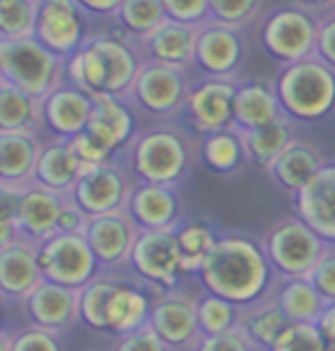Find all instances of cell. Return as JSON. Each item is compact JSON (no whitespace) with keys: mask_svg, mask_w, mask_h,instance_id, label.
<instances>
[{"mask_svg":"<svg viewBox=\"0 0 335 351\" xmlns=\"http://www.w3.org/2000/svg\"><path fill=\"white\" fill-rule=\"evenodd\" d=\"M271 271L264 249L242 235H219L199 269V278L210 294L240 308H251L267 297Z\"/></svg>","mask_w":335,"mask_h":351,"instance_id":"6da1fadb","label":"cell"},{"mask_svg":"<svg viewBox=\"0 0 335 351\" xmlns=\"http://www.w3.org/2000/svg\"><path fill=\"white\" fill-rule=\"evenodd\" d=\"M274 85L283 114L292 121H322L335 108V69L317 55L285 64Z\"/></svg>","mask_w":335,"mask_h":351,"instance_id":"7a4b0ae2","label":"cell"},{"mask_svg":"<svg viewBox=\"0 0 335 351\" xmlns=\"http://www.w3.org/2000/svg\"><path fill=\"white\" fill-rule=\"evenodd\" d=\"M128 162L142 182L176 187L192 167V144L176 128H151L132 137Z\"/></svg>","mask_w":335,"mask_h":351,"instance_id":"3957f363","label":"cell"},{"mask_svg":"<svg viewBox=\"0 0 335 351\" xmlns=\"http://www.w3.org/2000/svg\"><path fill=\"white\" fill-rule=\"evenodd\" d=\"M0 71L3 80L41 101L66 80V60L48 51L37 37L0 39Z\"/></svg>","mask_w":335,"mask_h":351,"instance_id":"277c9868","label":"cell"},{"mask_svg":"<svg viewBox=\"0 0 335 351\" xmlns=\"http://www.w3.org/2000/svg\"><path fill=\"white\" fill-rule=\"evenodd\" d=\"M262 249L269 265L283 278L308 276V271L319 263V258L329 251L322 237L297 215L271 226L269 233L264 235Z\"/></svg>","mask_w":335,"mask_h":351,"instance_id":"5b68a950","label":"cell"},{"mask_svg":"<svg viewBox=\"0 0 335 351\" xmlns=\"http://www.w3.org/2000/svg\"><path fill=\"white\" fill-rule=\"evenodd\" d=\"M319 19L303 5L276 10L262 25V48L281 64L315 58Z\"/></svg>","mask_w":335,"mask_h":351,"instance_id":"8992f818","label":"cell"},{"mask_svg":"<svg viewBox=\"0 0 335 351\" xmlns=\"http://www.w3.org/2000/svg\"><path fill=\"white\" fill-rule=\"evenodd\" d=\"M39 269L44 280L80 290L99 271L92 247L85 233H53L37 247Z\"/></svg>","mask_w":335,"mask_h":351,"instance_id":"52a82bcc","label":"cell"},{"mask_svg":"<svg viewBox=\"0 0 335 351\" xmlns=\"http://www.w3.org/2000/svg\"><path fill=\"white\" fill-rule=\"evenodd\" d=\"M190 89L192 85L187 69L144 60L125 101H132L149 114L171 117L185 108Z\"/></svg>","mask_w":335,"mask_h":351,"instance_id":"ba28073f","label":"cell"},{"mask_svg":"<svg viewBox=\"0 0 335 351\" xmlns=\"http://www.w3.org/2000/svg\"><path fill=\"white\" fill-rule=\"evenodd\" d=\"M87 16L78 0H39L34 37L66 60L89 39Z\"/></svg>","mask_w":335,"mask_h":351,"instance_id":"9c48e42d","label":"cell"},{"mask_svg":"<svg viewBox=\"0 0 335 351\" xmlns=\"http://www.w3.org/2000/svg\"><path fill=\"white\" fill-rule=\"evenodd\" d=\"M128 261L139 276L153 285L173 287L185 274L173 228L139 230Z\"/></svg>","mask_w":335,"mask_h":351,"instance_id":"30bf717a","label":"cell"},{"mask_svg":"<svg viewBox=\"0 0 335 351\" xmlns=\"http://www.w3.org/2000/svg\"><path fill=\"white\" fill-rule=\"evenodd\" d=\"M130 192L132 187L125 173L114 162H106L82 169L69 196L87 217H96L125 210Z\"/></svg>","mask_w":335,"mask_h":351,"instance_id":"8fae6325","label":"cell"},{"mask_svg":"<svg viewBox=\"0 0 335 351\" xmlns=\"http://www.w3.org/2000/svg\"><path fill=\"white\" fill-rule=\"evenodd\" d=\"M244 62V37L240 27L219 23L208 19L199 25L197 37V55L194 64L210 78H228L233 80L237 69Z\"/></svg>","mask_w":335,"mask_h":351,"instance_id":"7c38bea8","label":"cell"},{"mask_svg":"<svg viewBox=\"0 0 335 351\" xmlns=\"http://www.w3.org/2000/svg\"><path fill=\"white\" fill-rule=\"evenodd\" d=\"M237 82L228 78H208L192 85L185 101V112L192 128L201 135L226 130L233 125V101Z\"/></svg>","mask_w":335,"mask_h":351,"instance_id":"4fadbf2b","label":"cell"},{"mask_svg":"<svg viewBox=\"0 0 335 351\" xmlns=\"http://www.w3.org/2000/svg\"><path fill=\"white\" fill-rule=\"evenodd\" d=\"M197 304L199 301L185 297L180 292L164 294L151 306L149 326L169 349L197 347L203 338L199 326Z\"/></svg>","mask_w":335,"mask_h":351,"instance_id":"5bb4252c","label":"cell"},{"mask_svg":"<svg viewBox=\"0 0 335 351\" xmlns=\"http://www.w3.org/2000/svg\"><path fill=\"white\" fill-rule=\"evenodd\" d=\"M92 108L94 96L64 80L39 101V123H44L55 139H71L87 128Z\"/></svg>","mask_w":335,"mask_h":351,"instance_id":"9a60e30c","label":"cell"},{"mask_svg":"<svg viewBox=\"0 0 335 351\" xmlns=\"http://www.w3.org/2000/svg\"><path fill=\"white\" fill-rule=\"evenodd\" d=\"M295 215L315 230L326 244H335V162H324L319 171L295 192Z\"/></svg>","mask_w":335,"mask_h":351,"instance_id":"2e32d148","label":"cell"},{"mask_svg":"<svg viewBox=\"0 0 335 351\" xmlns=\"http://www.w3.org/2000/svg\"><path fill=\"white\" fill-rule=\"evenodd\" d=\"M197 37L199 25L180 23V21L164 19L156 30L135 39L144 60L160 62L178 69H190L197 55Z\"/></svg>","mask_w":335,"mask_h":351,"instance_id":"e0dca14e","label":"cell"},{"mask_svg":"<svg viewBox=\"0 0 335 351\" xmlns=\"http://www.w3.org/2000/svg\"><path fill=\"white\" fill-rule=\"evenodd\" d=\"M139 233L137 223L125 210L89 217L85 237L101 265H116L130 258V249Z\"/></svg>","mask_w":335,"mask_h":351,"instance_id":"ac0fdd59","label":"cell"},{"mask_svg":"<svg viewBox=\"0 0 335 351\" xmlns=\"http://www.w3.org/2000/svg\"><path fill=\"white\" fill-rule=\"evenodd\" d=\"M85 132L112 156H116L135 137V117H132L128 101L112 94L94 96L92 117H89Z\"/></svg>","mask_w":335,"mask_h":351,"instance_id":"d6986e66","label":"cell"},{"mask_svg":"<svg viewBox=\"0 0 335 351\" xmlns=\"http://www.w3.org/2000/svg\"><path fill=\"white\" fill-rule=\"evenodd\" d=\"M125 213L132 217L139 230L176 228L180 217V201L171 185L139 182L132 187Z\"/></svg>","mask_w":335,"mask_h":351,"instance_id":"ffe728a7","label":"cell"},{"mask_svg":"<svg viewBox=\"0 0 335 351\" xmlns=\"http://www.w3.org/2000/svg\"><path fill=\"white\" fill-rule=\"evenodd\" d=\"M66 194L53 192L48 187H41L37 182L27 185L21 194L18 203V230L21 237L32 242L48 240L58 230V219L64 206Z\"/></svg>","mask_w":335,"mask_h":351,"instance_id":"44dd1931","label":"cell"},{"mask_svg":"<svg viewBox=\"0 0 335 351\" xmlns=\"http://www.w3.org/2000/svg\"><path fill=\"white\" fill-rule=\"evenodd\" d=\"M78 299H80V290L51 283V280H41L25 297V306L32 322L39 328L60 331V328L71 324L75 315L80 313Z\"/></svg>","mask_w":335,"mask_h":351,"instance_id":"7402d4cb","label":"cell"},{"mask_svg":"<svg viewBox=\"0 0 335 351\" xmlns=\"http://www.w3.org/2000/svg\"><path fill=\"white\" fill-rule=\"evenodd\" d=\"M96 51L101 53L103 64L108 71V94L128 98L144 58L128 39H119L112 34H94L87 39Z\"/></svg>","mask_w":335,"mask_h":351,"instance_id":"603a6c76","label":"cell"},{"mask_svg":"<svg viewBox=\"0 0 335 351\" xmlns=\"http://www.w3.org/2000/svg\"><path fill=\"white\" fill-rule=\"evenodd\" d=\"M283 117L276 85L267 80H249L237 85L233 101V125L235 130H256Z\"/></svg>","mask_w":335,"mask_h":351,"instance_id":"cb8c5ba5","label":"cell"},{"mask_svg":"<svg viewBox=\"0 0 335 351\" xmlns=\"http://www.w3.org/2000/svg\"><path fill=\"white\" fill-rule=\"evenodd\" d=\"M41 280L44 276L32 240L18 237L10 247L0 249V292L12 297H27Z\"/></svg>","mask_w":335,"mask_h":351,"instance_id":"d4e9b609","label":"cell"},{"mask_svg":"<svg viewBox=\"0 0 335 351\" xmlns=\"http://www.w3.org/2000/svg\"><path fill=\"white\" fill-rule=\"evenodd\" d=\"M41 144L34 130L0 132V182L27 187L34 182V167Z\"/></svg>","mask_w":335,"mask_h":351,"instance_id":"484cf974","label":"cell"},{"mask_svg":"<svg viewBox=\"0 0 335 351\" xmlns=\"http://www.w3.org/2000/svg\"><path fill=\"white\" fill-rule=\"evenodd\" d=\"M80 173L82 165L69 146V139H53L51 144L41 146L37 167H34V182L37 185L60 194H69L75 180L80 178Z\"/></svg>","mask_w":335,"mask_h":351,"instance_id":"4316f807","label":"cell"},{"mask_svg":"<svg viewBox=\"0 0 335 351\" xmlns=\"http://www.w3.org/2000/svg\"><path fill=\"white\" fill-rule=\"evenodd\" d=\"M324 165V158L319 156V151L312 149L310 144H303L295 139L281 156L274 158L271 162L264 167L271 180L276 185H281L288 192H299L312 176L319 171V167Z\"/></svg>","mask_w":335,"mask_h":351,"instance_id":"83f0119b","label":"cell"},{"mask_svg":"<svg viewBox=\"0 0 335 351\" xmlns=\"http://www.w3.org/2000/svg\"><path fill=\"white\" fill-rule=\"evenodd\" d=\"M242 137L244 153L251 162L267 167L271 160L278 158L288 146L295 142V121L290 117H278L262 128L256 130H237Z\"/></svg>","mask_w":335,"mask_h":351,"instance_id":"f1b7e54d","label":"cell"},{"mask_svg":"<svg viewBox=\"0 0 335 351\" xmlns=\"http://www.w3.org/2000/svg\"><path fill=\"white\" fill-rule=\"evenodd\" d=\"M151 306L153 304L142 290L119 283L108 306V331L125 335L146 326L151 317Z\"/></svg>","mask_w":335,"mask_h":351,"instance_id":"f546056e","label":"cell"},{"mask_svg":"<svg viewBox=\"0 0 335 351\" xmlns=\"http://www.w3.org/2000/svg\"><path fill=\"white\" fill-rule=\"evenodd\" d=\"M276 304L288 315L290 322H310L315 324L322 315L326 301L306 276L285 278L276 290Z\"/></svg>","mask_w":335,"mask_h":351,"instance_id":"4dcf8cb0","label":"cell"},{"mask_svg":"<svg viewBox=\"0 0 335 351\" xmlns=\"http://www.w3.org/2000/svg\"><path fill=\"white\" fill-rule=\"evenodd\" d=\"M39 123V101L7 80H0V132H25Z\"/></svg>","mask_w":335,"mask_h":351,"instance_id":"1f68e13d","label":"cell"},{"mask_svg":"<svg viewBox=\"0 0 335 351\" xmlns=\"http://www.w3.org/2000/svg\"><path fill=\"white\" fill-rule=\"evenodd\" d=\"M201 160L206 162L208 169L219 176L235 173L242 167L244 160H247L240 132L235 128H226L219 132H210V135H203Z\"/></svg>","mask_w":335,"mask_h":351,"instance_id":"d6a6232c","label":"cell"},{"mask_svg":"<svg viewBox=\"0 0 335 351\" xmlns=\"http://www.w3.org/2000/svg\"><path fill=\"white\" fill-rule=\"evenodd\" d=\"M176 242L180 251V263L185 274H199L201 265L210 254L214 242L219 240L217 230L203 219H187L180 221L176 228Z\"/></svg>","mask_w":335,"mask_h":351,"instance_id":"836d02e7","label":"cell"},{"mask_svg":"<svg viewBox=\"0 0 335 351\" xmlns=\"http://www.w3.org/2000/svg\"><path fill=\"white\" fill-rule=\"evenodd\" d=\"M66 82L82 89L89 96L108 94V71L96 48L85 41L71 58H66Z\"/></svg>","mask_w":335,"mask_h":351,"instance_id":"e575fe53","label":"cell"},{"mask_svg":"<svg viewBox=\"0 0 335 351\" xmlns=\"http://www.w3.org/2000/svg\"><path fill=\"white\" fill-rule=\"evenodd\" d=\"M242 326L258 347L267 351L274 345V340L278 335L290 326V319H288V315L278 308L276 299H271L269 304H256L251 308H244Z\"/></svg>","mask_w":335,"mask_h":351,"instance_id":"d590c367","label":"cell"},{"mask_svg":"<svg viewBox=\"0 0 335 351\" xmlns=\"http://www.w3.org/2000/svg\"><path fill=\"white\" fill-rule=\"evenodd\" d=\"M114 19L130 39H142L169 16L162 0H123Z\"/></svg>","mask_w":335,"mask_h":351,"instance_id":"8d00e7d4","label":"cell"},{"mask_svg":"<svg viewBox=\"0 0 335 351\" xmlns=\"http://www.w3.org/2000/svg\"><path fill=\"white\" fill-rule=\"evenodd\" d=\"M242 311L244 308L230 304V301L208 292L203 299H199L197 313H199V326L203 335H217L226 333L230 328L242 324Z\"/></svg>","mask_w":335,"mask_h":351,"instance_id":"74e56055","label":"cell"},{"mask_svg":"<svg viewBox=\"0 0 335 351\" xmlns=\"http://www.w3.org/2000/svg\"><path fill=\"white\" fill-rule=\"evenodd\" d=\"M116 285L119 283H114V280L96 278L89 280L85 287H80L78 311L87 326L99 328V331H106L108 328V306Z\"/></svg>","mask_w":335,"mask_h":351,"instance_id":"f35d334b","label":"cell"},{"mask_svg":"<svg viewBox=\"0 0 335 351\" xmlns=\"http://www.w3.org/2000/svg\"><path fill=\"white\" fill-rule=\"evenodd\" d=\"M39 0H0V39L34 37Z\"/></svg>","mask_w":335,"mask_h":351,"instance_id":"ab89813d","label":"cell"},{"mask_svg":"<svg viewBox=\"0 0 335 351\" xmlns=\"http://www.w3.org/2000/svg\"><path fill=\"white\" fill-rule=\"evenodd\" d=\"M267 351H326V342L317 324L290 322V326L278 335Z\"/></svg>","mask_w":335,"mask_h":351,"instance_id":"60d3db41","label":"cell"},{"mask_svg":"<svg viewBox=\"0 0 335 351\" xmlns=\"http://www.w3.org/2000/svg\"><path fill=\"white\" fill-rule=\"evenodd\" d=\"M262 0H210V19L219 23L242 27L260 10Z\"/></svg>","mask_w":335,"mask_h":351,"instance_id":"b9f144b4","label":"cell"},{"mask_svg":"<svg viewBox=\"0 0 335 351\" xmlns=\"http://www.w3.org/2000/svg\"><path fill=\"white\" fill-rule=\"evenodd\" d=\"M194 351H260V347L249 338L244 326H235L226 333L217 335H203Z\"/></svg>","mask_w":335,"mask_h":351,"instance_id":"7bdbcfd3","label":"cell"},{"mask_svg":"<svg viewBox=\"0 0 335 351\" xmlns=\"http://www.w3.org/2000/svg\"><path fill=\"white\" fill-rule=\"evenodd\" d=\"M166 16L180 23L201 25L210 19V0H162Z\"/></svg>","mask_w":335,"mask_h":351,"instance_id":"ee69618b","label":"cell"},{"mask_svg":"<svg viewBox=\"0 0 335 351\" xmlns=\"http://www.w3.org/2000/svg\"><path fill=\"white\" fill-rule=\"evenodd\" d=\"M69 146L73 149L75 158L80 160L82 169H89V167H99V165L112 162V158H114L108 149H103V146L96 142L94 137H89L85 130L69 139Z\"/></svg>","mask_w":335,"mask_h":351,"instance_id":"f6af8a7d","label":"cell"},{"mask_svg":"<svg viewBox=\"0 0 335 351\" xmlns=\"http://www.w3.org/2000/svg\"><path fill=\"white\" fill-rule=\"evenodd\" d=\"M312 283V287L322 294L324 301H335V249L326 251V254L319 258V263L312 267L306 276Z\"/></svg>","mask_w":335,"mask_h":351,"instance_id":"bcb514c9","label":"cell"},{"mask_svg":"<svg viewBox=\"0 0 335 351\" xmlns=\"http://www.w3.org/2000/svg\"><path fill=\"white\" fill-rule=\"evenodd\" d=\"M114 351H169V347L160 340V335L146 324L142 328L125 335H119Z\"/></svg>","mask_w":335,"mask_h":351,"instance_id":"7dc6e473","label":"cell"},{"mask_svg":"<svg viewBox=\"0 0 335 351\" xmlns=\"http://www.w3.org/2000/svg\"><path fill=\"white\" fill-rule=\"evenodd\" d=\"M12 351H62L53 331L46 328H27L12 340Z\"/></svg>","mask_w":335,"mask_h":351,"instance_id":"c3c4849f","label":"cell"},{"mask_svg":"<svg viewBox=\"0 0 335 351\" xmlns=\"http://www.w3.org/2000/svg\"><path fill=\"white\" fill-rule=\"evenodd\" d=\"M315 55L335 69V12L326 14L317 23V48Z\"/></svg>","mask_w":335,"mask_h":351,"instance_id":"681fc988","label":"cell"},{"mask_svg":"<svg viewBox=\"0 0 335 351\" xmlns=\"http://www.w3.org/2000/svg\"><path fill=\"white\" fill-rule=\"evenodd\" d=\"M89 217L71 201V196L66 194L64 206H62L60 219H58V230L55 233H85Z\"/></svg>","mask_w":335,"mask_h":351,"instance_id":"f907efd6","label":"cell"},{"mask_svg":"<svg viewBox=\"0 0 335 351\" xmlns=\"http://www.w3.org/2000/svg\"><path fill=\"white\" fill-rule=\"evenodd\" d=\"M123 0H78V5L87 14H96V16H116L119 7Z\"/></svg>","mask_w":335,"mask_h":351,"instance_id":"816d5d0a","label":"cell"},{"mask_svg":"<svg viewBox=\"0 0 335 351\" xmlns=\"http://www.w3.org/2000/svg\"><path fill=\"white\" fill-rule=\"evenodd\" d=\"M315 324L319 328V333H322L324 342H335V301H329L324 306V311L317 317Z\"/></svg>","mask_w":335,"mask_h":351,"instance_id":"f5cc1de1","label":"cell"},{"mask_svg":"<svg viewBox=\"0 0 335 351\" xmlns=\"http://www.w3.org/2000/svg\"><path fill=\"white\" fill-rule=\"evenodd\" d=\"M21 237L18 230V221L12 219V217H3L0 215V249L10 247L12 242H16Z\"/></svg>","mask_w":335,"mask_h":351,"instance_id":"db71d44e","label":"cell"},{"mask_svg":"<svg viewBox=\"0 0 335 351\" xmlns=\"http://www.w3.org/2000/svg\"><path fill=\"white\" fill-rule=\"evenodd\" d=\"M299 5L308 7V10H331L335 7V0H299Z\"/></svg>","mask_w":335,"mask_h":351,"instance_id":"11a10c76","label":"cell"},{"mask_svg":"<svg viewBox=\"0 0 335 351\" xmlns=\"http://www.w3.org/2000/svg\"><path fill=\"white\" fill-rule=\"evenodd\" d=\"M0 351H12V340L0 333Z\"/></svg>","mask_w":335,"mask_h":351,"instance_id":"9f6ffc18","label":"cell"},{"mask_svg":"<svg viewBox=\"0 0 335 351\" xmlns=\"http://www.w3.org/2000/svg\"><path fill=\"white\" fill-rule=\"evenodd\" d=\"M326 351H335V342H326Z\"/></svg>","mask_w":335,"mask_h":351,"instance_id":"6f0895ef","label":"cell"},{"mask_svg":"<svg viewBox=\"0 0 335 351\" xmlns=\"http://www.w3.org/2000/svg\"><path fill=\"white\" fill-rule=\"evenodd\" d=\"M0 80H3V71H0Z\"/></svg>","mask_w":335,"mask_h":351,"instance_id":"680465c9","label":"cell"}]
</instances>
